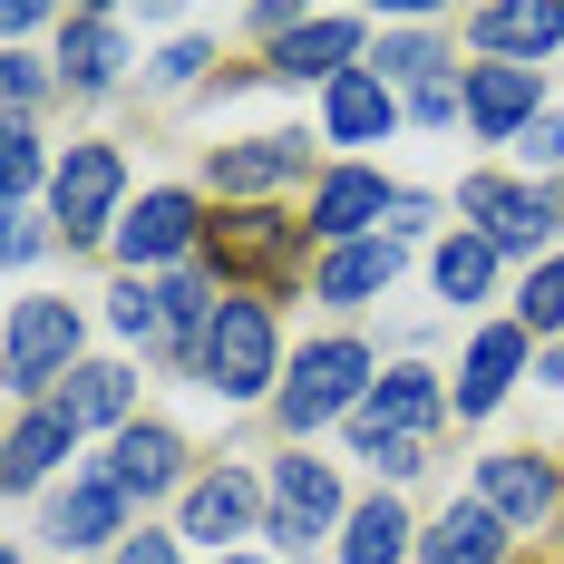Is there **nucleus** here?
Returning a JSON list of instances; mask_svg holds the SVG:
<instances>
[{
    "instance_id": "obj_25",
    "label": "nucleus",
    "mask_w": 564,
    "mask_h": 564,
    "mask_svg": "<svg viewBox=\"0 0 564 564\" xmlns=\"http://www.w3.org/2000/svg\"><path fill=\"white\" fill-rule=\"evenodd\" d=\"M419 564H516V525L477 497H448L419 525Z\"/></svg>"
},
{
    "instance_id": "obj_16",
    "label": "nucleus",
    "mask_w": 564,
    "mask_h": 564,
    "mask_svg": "<svg viewBox=\"0 0 564 564\" xmlns=\"http://www.w3.org/2000/svg\"><path fill=\"white\" fill-rule=\"evenodd\" d=\"M40 535L58 545V564H68V555H88V545H108V555H117V545L137 535V507H127V487H117L108 467H78V477H68V487L50 497Z\"/></svg>"
},
{
    "instance_id": "obj_33",
    "label": "nucleus",
    "mask_w": 564,
    "mask_h": 564,
    "mask_svg": "<svg viewBox=\"0 0 564 564\" xmlns=\"http://www.w3.org/2000/svg\"><path fill=\"white\" fill-rule=\"evenodd\" d=\"M516 175H535V185H564V108H545L525 137H516Z\"/></svg>"
},
{
    "instance_id": "obj_21",
    "label": "nucleus",
    "mask_w": 564,
    "mask_h": 564,
    "mask_svg": "<svg viewBox=\"0 0 564 564\" xmlns=\"http://www.w3.org/2000/svg\"><path fill=\"white\" fill-rule=\"evenodd\" d=\"M399 273H409V243L360 234V243H332V253L312 263V302H322V312H370V302L399 292Z\"/></svg>"
},
{
    "instance_id": "obj_23",
    "label": "nucleus",
    "mask_w": 564,
    "mask_h": 564,
    "mask_svg": "<svg viewBox=\"0 0 564 564\" xmlns=\"http://www.w3.org/2000/svg\"><path fill=\"white\" fill-rule=\"evenodd\" d=\"M68 457H78V429L58 419L50 399H40V409H10V438H0V487H10V497H40Z\"/></svg>"
},
{
    "instance_id": "obj_36",
    "label": "nucleus",
    "mask_w": 564,
    "mask_h": 564,
    "mask_svg": "<svg viewBox=\"0 0 564 564\" xmlns=\"http://www.w3.org/2000/svg\"><path fill=\"white\" fill-rule=\"evenodd\" d=\"M438 195H419V185H399V205H390V243H438Z\"/></svg>"
},
{
    "instance_id": "obj_1",
    "label": "nucleus",
    "mask_w": 564,
    "mask_h": 564,
    "mask_svg": "<svg viewBox=\"0 0 564 564\" xmlns=\"http://www.w3.org/2000/svg\"><path fill=\"white\" fill-rule=\"evenodd\" d=\"M312 263H322V243H312V225L292 205H215V225H205V273L225 282V292L302 302Z\"/></svg>"
},
{
    "instance_id": "obj_13",
    "label": "nucleus",
    "mask_w": 564,
    "mask_h": 564,
    "mask_svg": "<svg viewBox=\"0 0 564 564\" xmlns=\"http://www.w3.org/2000/svg\"><path fill=\"white\" fill-rule=\"evenodd\" d=\"M467 497L497 507L516 535H545V525L564 516V467L545 448H487L477 467H467Z\"/></svg>"
},
{
    "instance_id": "obj_30",
    "label": "nucleus",
    "mask_w": 564,
    "mask_h": 564,
    "mask_svg": "<svg viewBox=\"0 0 564 564\" xmlns=\"http://www.w3.org/2000/svg\"><path fill=\"white\" fill-rule=\"evenodd\" d=\"M507 322H516L525 340H535V350H555V340H564V253H545L535 273H516Z\"/></svg>"
},
{
    "instance_id": "obj_31",
    "label": "nucleus",
    "mask_w": 564,
    "mask_h": 564,
    "mask_svg": "<svg viewBox=\"0 0 564 564\" xmlns=\"http://www.w3.org/2000/svg\"><path fill=\"white\" fill-rule=\"evenodd\" d=\"M58 98V68L40 50H0V117H40Z\"/></svg>"
},
{
    "instance_id": "obj_41",
    "label": "nucleus",
    "mask_w": 564,
    "mask_h": 564,
    "mask_svg": "<svg viewBox=\"0 0 564 564\" xmlns=\"http://www.w3.org/2000/svg\"><path fill=\"white\" fill-rule=\"evenodd\" d=\"M215 564H273V555H253V545H243V555H215Z\"/></svg>"
},
{
    "instance_id": "obj_18",
    "label": "nucleus",
    "mask_w": 564,
    "mask_h": 564,
    "mask_svg": "<svg viewBox=\"0 0 564 564\" xmlns=\"http://www.w3.org/2000/svg\"><path fill=\"white\" fill-rule=\"evenodd\" d=\"M399 127H409V98H399L390 78L360 58L350 78H332V88H322V127H312V137H322V147H340V156H360V147H390Z\"/></svg>"
},
{
    "instance_id": "obj_35",
    "label": "nucleus",
    "mask_w": 564,
    "mask_h": 564,
    "mask_svg": "<svg viewBox=\"0 0 564 564\" xmlns=\"http://www.w3.org/2000/svg\"><path fill=\"white\" fill-rule=\"evenodd\" d=\"M360 467L380 487H409V477H429V438H380V448H360Z\"/></svg>"
},
{
    "instance_id": "obj_9",
    "label": "nucleus",
    "mask_w": 564,
    "mask_h": 564,
    "mask_svg": "<svg viewBox=\"0 0 564 564\" xmlns=\"http://www.w3.org/2000/svg\"><path fill=\"white\" fill-rule=\"evenodd\" d=\"M263 516H273V487H263L253 467L215 457V467L175 497V535L205 545V555H243V535H263Z\"/></svg>"
},
{
    "instance_id": "obj_28",
    "label": "nucleus",
    "mask_w": 564,
    "mask_h": 564,
    "mask_svg": "<svg viewBox=\"0 0 564 564\" xmlns=\"http://www.w3.org/2000/svg\"><path fill=\"white\" fill-rule=\"evenodd\" d=\"M370 68L390 78L399 98H409V88H429V78H457L448 20H438V30H380V50H370Z\"/></svg>"
},
{
    "instance_id": "obj_20",
    "label": "nucleus",
    "mask_w": 564,
    "mask_h": 564,
    "mask_svg": "<svg viewBox=\"0 0 564 564\" xmlns=\"http://www.w3.org/2000/svg\"><path fill=\"white\" fill-rule=\"evenodd\" d=\"M457 40L477 58H516V68H545L564 50V0H487L457 20Z\"/></svg>"
},
{
    "instance_id": "obj_5",
    "label": "nucleus",
    "mask_w": 564,
    "mask_h": 564,
    "mask_svg": "<svg viewBox=\"0 0 564 564\" xmlns=\"http://www.w3.org/2000/svg\"><path fill=\"white\" fill-rule=\"evenodd\" d=\"M127 205H137L127 147H117V137H68V147H58V175H50L58 243H68V253H78V243H108V234L127 225Z\"/></svg>"
},
{
    "instance_id": "obj_3",
    "label": "nucleus",
    "mask_w": 564,
    "mask_h": 564,
    "mask_svg": "<svg viewBox=\"0 0 564 564\" xmlns=\"http://www.w3.org/2000/svg\"><path fill=\"white\" fill-rule=\"evenodd\" d=\"M282 370H292V340H282V312L253 302V292H225L215 332H205V360H195V390L215 409H273Z\"/></svg>"
},
{
    "instance_id": "obj_39",
    "label": "nucleus",
    "mask_w": 564,
    "mask_h": 564,
    "mask_svg": "<svg viewBox=\"0 0 564 564\" xmlns=\"http://www.w3.org/2000/svg\"><path fill=\"white\" fill-rule=\"evenodd\" d=\"M58 20H68V10H40V0H10V10H0V40H10V50H30L40 30L58 40Z\"/></svg>"
},
{
    "instance_id": "obj_12",
    "label": "nucleus",
    "mask_w": 564,
    "mask_h": 564,
    "mask_svg": "<svg viewBox=\"0 0 564 564\" xmlns=\"http://www.w3.org/2000/svg\"><path fill=\"white\" fill-rule=\"evenodd\" d=\"M390 205H399V185L370 166V156H332L322 185L302 195V225H312V243L332 253V243H360V234H390Z\"/></svg>"
},
{
    "instance_id": "obj_11",
    "label": "nucleus",
    "mask_w": 564,
    "mask_h": 564,
    "mask_svg": "<svg viewBox=\"0 0 564 564\" xmlns=\"http://www.w3.org/2000/svg\"><path fill=\"white\" fill-rule=\"evenodd\" d=\"M448 419H457V409H448V380H438L429 360H390L380 390L360 399V419H350V457L380 448V438H429V448H438Z\"/></svg>"
},
{
    "instance_id": "obj_6",
    "label": "nucleus",
    "mask_w": 564,
    "mask_h": 564,
    "mask_svg": "<svg viewBox=\"0 0 564 564\" xmlns=\"http://www.w3.org/2000/svg\"><path fill=\"white\" fill-rule=\"evenodd\" d=\"M263 487H273V516H263V545L273 555H312V545H340V525H350V487H340L332 457L312 448H282L273 467H263Z\"/></svg>"
},
{
    "instance_id": "obj_32",
    "label": "nucleus",
    "mask_w": 564,
    "mask_h": 564,
    "mask_svg": "<svg viewBox=\"0 0 564 564\" xmlns=\"http://www.w3.org/2000/svg\"><path fill=\"white\" fill-rule=\"evenodd\" d=\"M205 78H215V40H166V50L147 58V88L156 98H195Z\"/></svg>"
},
{
    "instance_id": "obj_17",
    "label": "nucleus",
    "mask_w": 564,
    "mask_h": 564,
    "mask_svg": "<svg viewBox=\"0 0 564 564\" xmlns=\"http://www.w3.org/2000/svg\"><path fill=\"white\" fill-rule=\"evenodd\" d=\"M58 98H117L127 88V10H68L50 40Z\"/></svg>"
},
{
    "instance_id": "obj_37",
    "label": "nucleus",
    "mask_w": 564,
    "mask_h": 564,
    "mask_svg": "<svg viewBox=\"0 0 564 564\" xmlns=\"http://www.w3.org/2000/svg\"><path fill=\"white\" fill-rule=\"evenodd\" d=\"M0 225H10V234H0V253H10V273H30V263H40V253L58 243V225H50V215H0Z\"/></svg>"
},
{
    "instance_id": "obj_10",
    "label": "nucleus",
    "mask_w": 564,
    "mask_h": 564,
    "mask_svg": "<svg viewBox=\"0 0 564 564\" xmlns=\"http://www.w3.org/2000/svg\"><path fill=\"white\" fill-rule=\"evenodd\" d=\"M535 360H545V350L516 332L507 312H497V322H477V332H467V350H457V380H448L457 429H487V419H497V409L516 399V380H525Z\"/></svg>"
},
{
    "instance_id": "obj_29",
    "label": "nucleus",
    "mask_w": 564,
    "mask_h": 564,
    "mask_svg": "<svg viewBox=\"0 0 564 564\" xmlns=\"http://www.w3.org/2000/svg\"><path fill=\"white\" fill-rule=\"evenodd\" d=\"M108 332L127 340V350H166V282H147V273H117L108 282Z\"/></svg>"
},
{
    "instance_id": "obj_38",
    "label": "nucleus",
    "mask_w": 564,
    "mask_h": 564,
    "mask_svg": "<svg viewBox=\"0 0 564 564\" xmlns=\"http://www.w3.org/2000/svg\"><path fill=\"white\" fill-rule=\"evenodd\" d=\"M108 564H185V535H175V525H137Z\"/></svg>"
},
{
    "instance_id": "obj_19",
    "label": "nucleus",
    "mask_w": 564,
    "mask_h": 564,
    "mask_svg": "<svg viewBox=\"0 0 564 564\" xmlns=\"http://www.w3.org/2000/svg\"><path fill=\"white\" fill-rule=\"evenodd\" d=\"M535 117H545V68H516V58H477L467 68V137L477 147H516Z\"/></svg>"
},
{
    "instance_id": "obj_34",
    "label": "nucleus",
    "mask_w": 564,
    "mask_h": 564,
    "mask_svg": "<svg viewBox=\"0 0 564 564\" xmlns=\"http://www.w3.org/2000/svg\"><path fill=\"white\" fill-rule=\"evenodd\" d=\"M467 117V68L457 78H429V88H409V127H457Z\"/></svg>"
},
{
    "instance_id": "obj_24",
    "label": "nucleus",
    "mask_w": 564,
    "mask_h": 564,
    "mask_svg": "<svg viewBox=\"0 0 564 564\" xmlns=\"http://www.w3.org/2000/svg\"><path fill=\"white\" fill-rule=\"evenodd\" d=\"M137 390H147V380H137V360H78V370H68V380H58V419H68V429H78V438H88V429H137Z\"/></svg>"
},
{
    "instance_id": "obj_4",
    "label": "nucleus",
    "mask_w": 564,
    "mask_h": 564,
    "mask_svg": "<svg viewBox=\"0 0 564 564\" xmlns=\"http://www.w3.org/2000/svg\"><path fill=\"white\" fill-rule=\"evenodd\" d=\"M78 360H88V312L68 292H20L10 302V332H0V390H10V409L58 399V380Z\"/></svg>"
},
{
    "instance_id": "obj_7",
    "label": "nucleus",
    "mask_w": 564,
    "mask_h": 564,
    "mask_svg": "<svg viewBox=\"0 0 564 564\" xmlns=\"http://www.w3.org/2000/svg\"><path fill=\"white\" fill-rule=\"evenodd\" d=\"M205 225H215V205L195 195V185H147L137 205H127V225L108 234V263L117 273H195L205 263Z\"/></svg>"
},
{
    "instance_id": "obj_27",
    "label": "nucleus",
    "mask_w": 564,
    "mask_h": 564,
    "mask_svg": "<svg viewBox=\"0 0 564 564\" xmlns=\"http://www.w3.org/2000/svg\"><path fill=\"white\" fill-rule=\"evenodd\" d=\"M58 175V147L40 137V117H0V215H40Z\"/></svg>"
},
{
    "instance_id": "obj_40",
    "label": "nucleus",
    "mask_w": 564,
    "mask_h": 564,
    "mask_svg": "<svg viewBox=\"0 0 564 564\" xmlns=\"http://www.w3.org/2000/svg\"><path fill=\"white\" fill-rule=\"evenodd\" d=\"M535 380H545V390L564 399V340H555V350H545V360H535Z\"/></svg>"
},
{
    "instance_id": "obj_2",
    "label": "nucleus",
    "mask_w": 564,
    "mask_h": 564,
    "mask_svg": "<svg viewBox=\"0 0 564 564\" xmlns=\"http://www.w3.org/2000/svg\"><path fill=\"white\" fill-rule=\"evenodd\" d=\"M380 350L360 332H312L302 350H292V370H282V399H273V429L282 448H312L322 429H350L360 419V399L380 390Z\"/></svg>"
},
{
    "instance_id": "obj_8",
    "label": "nucleus",
    "mask_w": 564,
    "mask_h": 564,
    "mask_svg": "<svg viewBox=\"0 0 564 564\" xmlns=\"http://www.w3.org/2000/svg\"><path fill=\"white\" fill-rule=\"evenodd\" d=\"M205 185H215L225 205H282L292 185L312 195V185H322V137H302V127L225 137V147H205Z\"/></svg>"
},
{
    "instance_id": "obj_26",
    "label": "nucleus",
    "mask_w": 564,
    "mask_h": 564,
    "mask_svg": "<svg viewBox=\"0 0 564 564\" xmlns=\"http://www.w3.org/2000/svg\"><path fill=\"white\" fill-rule=\"evenodd\" d=\"M332 564H419V516H409V497L399 487H370L350 507V525H340Z\"/></svg>"
},
{
    "instance_id": "obj_22",
    "label": "nucleus",
    "mask_w": 564,
    "mask_h": 564,
    "mask_svg": "<svg viewBox=\"0 0 564 564\" xmlns=\"http://www.w3.org/2000/svg\"><path fill=\"white\" fill-rule=\"evenodd\" d=\"M429 282H438L448 312H487V302L507 292V253H497L477 225H448L438 243H429ZM507 302H516V292H507Z\"/></svg>"
},
{
    "instance_id": "obj_14",
    "label": "nucleus",
    "mask_w": 564,
    "mask_h": 564,
    "mask_svg": "<svg viewBox=\"0 0 564 564\" xmlns=\"http://www.w3.org/2000/svg\"><path fill=\"white\" fill-rule=\"evenodd\" d=\"M360 58H370V20H360V10H312L282 50H263L253 78H273V88H332V78H350Z\"/></svg>"
},
{
    "instance_id": "obj_15",
    "label": "nucleus",
    "mask_w": 564,
    "mask_h": 564,
    "mask_svg": "<svg viewBox=\"0 0 564 564\" xmlns=\"http://www.w3.org/2000/svg\"><path fill=\"white\" fill-rule=\"evenodd\" d=\"M108 467L117 487H127V507H156V497H185L205 467H195V448H185V429L175 419H137V429H117L108 438Z\"/></svg>"
}]
</instances>
